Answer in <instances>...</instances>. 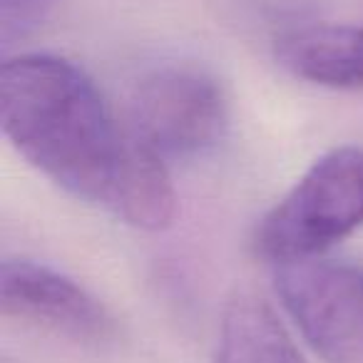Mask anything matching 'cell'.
Segmentation results:
<instances>
[{
	"label": "cell",
	"mask_w": 363,
	"mask_h": 363,
	"mask_svg": "<svg viewBox=\"0 0 363 363\" xmlns=\"http://www.w3.org/2000/svg\"><path fill=\"white\" fill-rule=\"evenodd\" d=\"M363 227V147L321 155L269 209L254 232V254L281 267L321 257Z\"/></svg>",
	"instance_id": "2"
},
{
	"label": "cell",
	"mask_w": 363,
	"mask_h": 363,
	"mask_svg": "<svg viewBox=\"0 0 363 363\" xmlns=\"http://www.w3.org/2000/svg\"><path fill=\"white\" fill-rule=\"evenodd\" d=\"M227 127V90L194 65H164L142 75L127 105V130L167 162L209 152Z\"/></svg>",
	"instance_id": "3"
},
{
	"label": "cell",
	"mask_w": 363,
	"mask_h": 363,
	"mask_svg": "<svg viewBox=\"0 0 363 363\" xmlns=\"http://www.w3.org/2000/svg\"><path fill=\"white\" fill-rule=\"evenodd\" d=\"M212 363H306L274 306L249 289L227 301Z\"/></svg>",
	"instance_id": "7"
},
{
	"label": "cell",
	"mask_w": 363,
	"mask_h": 363,
	"mask_svg": "<svg viewBox=\"0 0 363 363\" xmlns=\"http://www.w3.org/2000/svg\"><path fill=\"white\" fill-rule=\"evenodd\" d=\"M48 0H0L3 8V33L11 30V26L23 18H30L38 11V6H45Z\"/></svg>",
	"instance_id": "9"
},
{
	"label": "cell",
	"mask_w": 363,
	"mask_h": 363,
	"mask_svg": "<svg viewBox=\"0 0 363 363\" xmlns=\"http://www.w3.org/2000/svg\"><path fill=\"white\" fill-rule=\"evenodd\" d=\"M107 209L142 232H162L177 217V192L167 160L132 132Z\"/></svg>",
	"instance_id": "8"
},
{
	"label": "cell",
	"mask_w": 363,
	"mask_h": 363,
	"mask_svg": "<svg viewBox=\"0 0 363 363\" xmlns=\"http://www.w3.org/2000/svg\"><path fill=\"white\" fill-rule=\"evenodd\" d=\"M3 313L80 343L110 338L112 318L87 289L70 277L28 259H6L0 267Z\"/></svg>",
	"instance_id": "5"
},
{
	"label": "cell",
	"mask_w": 363,
	"mask_h": 363,
	"mask_svg": "<svg viewBox=\"0 0 363 363\" xmlns=\"http://www.w3.org/2000/svg\"><path fill=\"white\" fill-rule=\"evenodd\" d=\"M274 289L323 363H363V264L311 257L274 267Z\"/></svg>",
	"instance_id": "4"
},
{
	"label": "cell",
	"mask_w": 363,
	"mask_h": 363,
	"mask_svg": "<svg viewBox=\"0 0 363 363\" xmlns=\"http://www.w3.org/2000/svg\"><path fill=\"white\" fill-rule=\"evenodd\" d=\"M0 122L8 142L75 199L110 207L130 145L95 82L57 55L8 57L0 67Z\"/></svg>",
	"instance_id": "1"
},
{
	"label": "cell",
	"mask_w": 363,
	"mask_h": 363,
	"mask_svg": "<svg viewBox=\"0 0 363 363\" xmlns=\"http://www.w3.org/2000/svg\"><path fill=\"white\" fill-rule=\"evenodd\" d=\"M274 57L289 72L331 90H363V26L313 23L274 40Z\"/></svg>",
	"instance_id": "6"
}]
</instances>
